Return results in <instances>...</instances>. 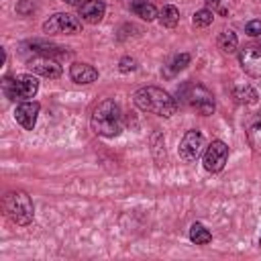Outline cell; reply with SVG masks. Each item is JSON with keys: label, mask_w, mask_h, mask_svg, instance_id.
I'll use <instances>...</instances> for the list:
<instances>
[{"label": "cell", "mask_w": 261, "mask_h": 261, "mask_svg": "<svg viewBox=\"0 0 261 261\" xmlns=\"http://www.w3.org/2000/svg\"><path fill=\"white\" fill-rule=\"evenodd\" d=\"M135 104L143 110V112H151L157 116H173L177 110V102L171 98V94H167L165 90L157 88V86H145L141 90L135 92Z\"/></svg>", "instance_id": "obj_1"}, {"label": "cell", "mask_w": 261, "mask_h": 261, "mask_svg": "<svg viewBox=\"0 0 261 261\" xmlns=\"http://www.w3.org/2000/svg\"><path fill=\"white\" fill-rule=\"evenodd\" d=\"M90 124H92V130L96 135L110 137V139L118 137L120 130H122V114H120L118 104L114 100H102L94 108Z\"/></svg>", "instance_id": "obj_2"}, {"label": "cell", "mask_w": 261, "mask_h": 261, "mask_svg": "<svg viewBox=\"0 0 261 261\" xmlns=\"http://www.w3.org/2000/svg\"><path fill=\"white\" fill-rule=\"evenodd\" d=\"M2 208H4V214L18 226H27L33 222V216H35V206H33V200L27 192L22 190H12L4 196V202H2Z\"/></svg>", "instance_id": "obj_3"}, {"label": "cell", "mask_w": 261, "mask_h": 261, "mask_svg": "<svg viewBox=\"0 0 261 261\" xmlns=\"http://www.w3.org/2000/svg\"><path fill=\"white\" fill-rule=\"evenodd\" d=\"M2 90L6 94L8 100H31L35 98L37 90H39V82L33 73H22V75H16V77H4L2 80Z\"/></svg>", "instance_id": "obj_4"}, {"label": "cell", "mask_w": 261, "mask_h": 261, "mask_svg": "<svg viewBox=\"0 0 261 261\" xmlns=\"http://www.w3.org/2000/svg\"><path fill=\"white\" fill-rule=\"evenodd\" d=\"M181 94H184V100L198 112V114H202V116H210L212 112H214V96L204 88V86H200V84H188V86H184V90H181Z\"/></svg>", "instance_id": "obj_5"}, {"label": "cell", "mask_w": 261, "mask_h": 261, "mask_svg": "<svg viewBox=\"0 0 261 261\" xmlns=\"http://www.w3.org/2000/svg\"><path fill=\"white\" fill-rule=\"evenodd\" d=\"M80 29H82V22L67 12H57L43 22V31L47 35H75L80 33Z\"/></svg>", "instance_id": "obj_6"}, {"label": "cell", "mask_w": 261, "mask_h": 261, "mask_svg": "<svg viewBox=\"0 0 261 261\" xmlns=\"http://www.w3.org/2000/svg\"><path fill=\"white\" fill-rule=\"evenodd\" d=\"M226 159H228V147L222 141H212L204 151V161L202 163H204L206 171L218 173V171H222Z\"/></svg>", "instance_id": "obj_7"}, {"label": "cell", "mask_w": 261, "mask_h": 261, "mask_svg": "<svg viewBox=\"0 0 261 261\" xmlns=\"http://www.w3.org/2000/svg\"><path fill=\"white\" fill-rule=\"evenodd\" d=\"M202 149H204V135H202L200 130L192 128V130H188V133L184 135V139H181L177 151H179V157H181L186 163H192V161H196V159L200 157Z\"/></svg>", "instance_id": "obj_8"}, {"label": "cell", "mask_w": 261, "mask_h": 261, "mask_svg": "<svg viewBox=\"0 0 261 261\" xmlns=\"http://www.w3.org/2000/svg\"><path fill=\"white\" fill-rule=\"evenodd\" d=\"M239 61H241V67L245 73H249L251 77H261V47L249 45V47L241 49Z\"/></svg>", "instance_id": "obj_9"}, {"label": "cell", "mask_w": 261, "mask_h": 261, "mask_svg": "<svg viewBox=\"0 0 261 261\" xmlns=\"http://www.w3.org/2000/svg\"><path fill=\"white\" fill-rule=\"evenodd\" d=\"M41 106L39 102H33V100H24L16 106L14 110V118L16 122L24 128V130H33L35 128V122H37V114H39Z\"/></svg>", "instance_id": "obj_10"}, {"label": "cell", "mask_w": 261, "mask_h": 261, "mask_svg": "<svg viewBox=\"0 0 261 261\" xmlns=\"http://www.w3.org/2000/svg\"><path fill=\"white\" fill-rule=\"evenodd\" d=\"M29 67L33 73H39V75L49 77V80H57L61 75V65L53 57H45V55L35 57L29 61Z\"/></svg>", "instance_id": "obj_11"}, {"label": "cell", "mask_w": 261, "mask_h": 261, "mask_svg": "<svg viewBox=\"0 0 261 261\" xmlns=\"http://www.w3.org/2000/svg\"><path fill=\"white\" fill-rule=\"evenodd\" d=\"M104 12H106V6L102 0H86L80 6V16L88 24H98L104 18Z\"/></svg>", "instance_id": "obj_12"}, {"label": "cell", "mask_w": 261, "mask_h": 261, "mask_svg": "<svg viewBox=\"0 0 261 261\" xmlns=\"http://www.w3.org/2000/svg\"><path fill=\"white\" fill-rule=\"evenodd\" d=\"M69 75L75 84H92L98 80V71L96 67H92L90 63H71L69 67Z\"/></svg>", "instance_id": "obj_13"}, {"label": "cell", "mask_w": 261, "mask_h": 261, "mask_svg": "<svg viewBox=\"0 0 261 261\" xmlns=\"http://www.w3.org/2000/svg\"><path fill=\"white\" fill-rule=\"evenodd\" d=\"M232 96H234V100L239 102V104H255L257 102V90L255 88H251V86H247V84H239V86H234L232 88Z\"/></svg>", "instance_id": "obj_14"}, {"label": "cell", "mask_w": 261, "mask_h": 261, "mask_svg": "<svg viewBox=\"0 0 261 261\" xmlns=\"http://www.w3.org/2000/svg\"><path fill=\"white\" fill-rule=\"evenodd\" d=\"M31 47H33L37 53L45 55V57H55V55H59V57H67V55H69V51H65L63 47L53 45V43H41V41H33V43H31Z\"/></svg>", "instance_id": "obj_15"}, {"label": "cell", "mask_w": 261, "mask_h": 261, "mask_svg": "<svg viewBox=\"0 0 261 261\" xmlns=\"http://www.w3.org/2000/svg\"><path fill=\"white\" fill-rule=\"evenodd\" d=\"M159 22H161L163 27H167V29H173V27L179 22V10H177L173 4L163 6L161 12H159Z\"/></svg>", "instance_id": "obj_16"}, {"label": "cell", "mask_w": 261, "mask_h": 261, "mask_svg": "<svg viewBox=\"0 0 261 261\" xmlns=\"http://www.w3.org/2000/svg\"><path fill=\"white\" fill-rule=\"evenodd\" d=\"M239 47V39L232 31H222L218 35V49L224 51V53H234Z\"/></svg>", "instance_id": "obj_17"}, {"label": "cell", "mask_w": 261, "mask_h": 261, "mask_svg": "<svg viewBox=\"0 0 261 261\" xmlns=\"http://www.w3.org/2000/svg\"><path fill=\"white\" fill-rule=\"evenodd\" d=\"M190 241L196 243V245H208L212 241V234L208 228H204L200 222H194L190 226Z\"/></svg>", "instance_id": "obj_18"}, {"label": "cell", "mask_w": 261, "mask_h": 261, "mask_svg": "<svg viewBox=\"0 0 261 261\" xmlns=\"http://www.w3.org/2000/svg\"><path fill=\"white\" fill-rule=\"evenodd\" d=\"M247 137H249V145L253 149L255 155H261V120H255L249 130H247Z\"/></svg>", "instance_id": "obj_19"}, {"label": "cell", "mask_w": 261, "mask_h": 261, "mask_svg": "<svg viewBox=\"0 0 261 261\" xmlns=\"http://www.w3.org/2000/svg\"><path fill=\"white\" fill-rule=\"evenodd\" d=\"M133 12L137 14V16H141L143 20H153L155 16H157V8L151 4V2H147V0H143V2H137V4H133Z\"/></svg>", "instance_id": "obj_20"}, {"label": "cell", "mask_w": 261, "mask_h": 261, "mask_svg": "<svg viewBox=\"0 0 261 261\" xmlns=\"http://www.w3.org/2000/svg\"><path fill=\"white\" fill-rule=\"evenodd\" d=\"M212 18H214V10L202 8V10H196L192 20H194L196 27H208V24H212Z\"/></svg>", "instance_id": "obj_21"}, {"label": "cell", "mask_w": 261, "mask_h": 261, "mask_svg": "<svg viewBox=\"0 0 261 261\" xmlns=\"http://www.w3.org/2000/svg\"><path fill=\"white\" fill-rule=\"evenodd\" d=\"M188 63H190V55H188V53H179V55L173 57V61H171L169 65H171V71H179V69H184Z\"/></svg>", "instance_id": "obj_22"}, {"label": "cell", "mask_w": 261, "mask_h": 261, "mask_svg": "<svg viewBox=\"0 0 261 261\" xmlns=\"http://www.w3.org/2000/svg\"><path fill=\"white\" fill-rule=\"evenodd\" d=\"M118 69H120L122 73H128V71H135V69H137V61H135L133 57H122V59L118 61Z\"/></svg>", "instance_id": "obj_23"}, {"label": "cell", "mask_w": 261, "mask_h": 261, "mask_svg": "<svg viewBox=\"0 0 261 261\" xmlns=\"http://www.w3.org/2000/svg\"><path fill=\"white\" fill-rule=\"evenodd\" d=\"M245 33L251 35V37H259V35H261V20H251V22H247Z\"/></svg>", "instance_id": "obj_24"}, {"label": "cell", "mask_w": 261, "mask_h": 261, "mask_svg": "<svg viewBox=\"0 0 261 261\" xmlns=\"http://www.w3.org/2000/svg\"><path fill=\"white\" fill-rule=\"evenodd\" d=\"M206 6H208L210 10H216V8L220 6V0H206Z\"/></svg>", "instance_id": "obj_25"}, {"label": "cell", "mask_w": 261, "mask_h": 261, "mask_svg": "<svg viewBox=\"0 0 261 261\" xmlns=\"http://www.w3.org/2000/svg\"><path fill=\"white\" fill-rule=\"evenodd\" d=\"M63 2H67V4H71V6H77V8H80L86 0H63Z\"/></svg>", "instance_id": "obj_26"}, {"label": "cell", "mask_w": 261, "mask_h": 261, "mask_svg": "<svg viewBox=\"0 0 261 261\" xmlns=\"http://www.w3.org/2000/svg\"><path fill=\"white\" fill-rule=\"evenodd\" d=\"M137 2H143V0H130V4H137Z\"/></svg>", "instance_id": "obj_27"}, {"label": "cell", "mask_w": 261, "mask_h": 261, "mask_svg": "<svg viewBox=\"0 0 261 261\" xmlns=\"http://www.w3.org/2000/svg\"><path fill=\"white\" fill-rule=\"evenodd\" d=\"M259 245H261V239H259Z\"/></svg>", "instance_id": "obj_28"}]
</instances>
